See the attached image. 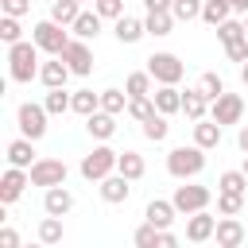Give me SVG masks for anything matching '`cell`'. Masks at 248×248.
Wrapping results in <instances>:
<instances>
[{
    "instance_id": "1",
    "label": "cell",
    "mask_w": 248,
    "mask_h": 248,
    "mask_svg": "<svg viewBox=\"0 0 248 248\" xmlns=\"http://www.w3.org/2000/svg\"><path fill=\"white\" fill-rule=\"evenodd\" d=\"M8 62H12V81H31V78H39V43L31 39V43H12L8 46Z\"/></svg>"
},
{
    "instance_id": "2",
    "label": "cell",
    "mask_w": 248,
    "mask_h": 248,
    "mask_svg": "<svg viewBox=\"0 0 248 248\" xmlns=\"http://www.w3.org/2000/svg\"><path fill=\"white\" fill-rule=\"evenodd\" d=\"M167 170L174 174V178H198L202 170H205V147H198V143H190V147H174L170 155H167Z\"/></svg>"
},
{
    "instance_id": "3",
    "label": "cell",
    "mask_w": 248,
    "mask_h": 248,
    "mask_svg": "<svg viewBox=\"0 0 248 248\" xmlns=\"http://www.w3.org/2000/svg\"><path fill=\"white\" fill-rule=\"evenodd\" d=\"M116 159H120V151H112V147H93L89 155H81V178H89V182H101V178H108L112 170H116Z\"/></svg>"
},
{
    "instance_id": "4",
    "label": "cell",
    "mask_w": 248,
    "mask_h": 248,
    "mask_svg": "<svg viewBox=\"0 0 248 248\" xmlns=\"http://www.w3.org/2000/svg\"><path fill=\"white\" fill-rule=\"evenodd\" d=\"M147 74H151L159 85H178V81H182V74H186V66L178 62V54L159 50V54H151V58H147Z\"/></svg>"
},
{
    "instance_id": "5",
    "label": "cell",
    "mask_w": 248,
    "mask_h": 248,
    "mask_svg": "<svg viewBox=\"0 0 248 248\" xmlns=\"http://www.w3.org/2000/svg\"><path fill=\"white\" fill-rule=\"evenodd\" d=\"M66 163L62 159H50V155H43V159H35L31 163V186H43V190H50V186H66Z\"/></svg>"
},
{
    "instance_id": "6",
    "label": "cell",
    "mask_w": 248,
    "mask_h": 248,
    "mask_svg": "<svg viewBox=\"0 0 248 248\" xmlns=\"http://www.w3.org/2000/svg\"><path fill=\"white\" fill-rule=\"evenodd\" d=\"M31 39H35V43H39V50H46V54H62V50H66V43H70L66 27H62V23H54V19L35 23V27H31Z\"/></svg>"
},
{
    "instance_id": "7",
    "label": "cell",
    "mask_w": 248,
    "mask_h": 248,
    "mask_svg": "<svg viewBox=\"0 0 248 248\" xmlns=\"http://www.w3.org/2000/svg\"><path fill=\"white\" fill-rule=\"evenodd\" d=\"M46 105H35V101H23L19 105V112H16V120H19V132L27 136V140H43L46 136Z\"/></svg>"
},
{
    "instance_id": "8",
    "label": "cell",
    "mask_w": 248,
    "mask_h": 248,
    "mask_svg": "<svg viewBox=\"0 0 248 248\" xmlns=\"http://www.w3.org/2000/svg\"><path fill=\"white\" fill-rule=\"evenodd\" d=\"M209 186H194V182H186V186H174V194H170V202H174V209L178 213H198V209H205L209 205Z\"/></svg>"
},
{
    "instance_id": "9",
    "label": "cell",
    "mask_w": 248,
    "mask_h": 248,
    "mask_svg": "<svg viewBox=\"0 0 248 248\" xmlns=\"http://www.w3.org/2000/svg\"><path fill=\"white\" fill-rule=\"evenodd\" d=\"M209 116H213L217 124H240V116H244L240 93H221V97L209 105Z\"/></svg>"
},
{
    "instance_id": "10",
    "label": "cell",
    "mask_w": 248,
    "mask_h": 248,
    "mask_svg": "<svg viewBox=\"0 0 248 248\" xmlns=\"http://www.w3.org/2000/svg\"><path fill=\"white\" fill-rule=\"evenodd\" d=\"M62 58H66V66H70L78 78L93 74V50L85 46V39H70V43H66V50H62Z\"/></svg>"
},
{
    "instance_id": "11",
    "label": "cell",
    "mask_w": 248,
    "mask_h": 248,
    "mask_svg": "<svg viewBox=\"0 0 248 248\" xmlns=\"http://www.w3.org/2000/svg\"><path fill=\"white\" fill-rule=\"evenodd\" d=\"M31 182V170H23V167H12L8 163V170H4V178H0V205H12L19 194H23V186Z\"/></svg>"
},
{
    "instance_id": "12",
    "label": "cell",
    "mask_w": 248,
    "mask_h": 248,
    "mask_svg": "<svg viewBox=\"0 0 248 248\" xmlns=\"http://www.w3.org/2000/svg\"><path fill=\"white\" fill-rule=\"evenodd\" d=\"M128 194H132V178H128V174L112 170L108 178H101V198H105L108 205H120V202H128Z\"/></svg>"
},
{
    "instance_id": "13",
    "label": "cell",
    "mask_w": 248,
    "mask_h": 248,
    "mask_svg": "<svg viewBox=\"0 0 248 248\" xmlns=\"http://www.w3.org/2000/svg\"><path fill=\"white\" fill-rule=\"evenodd\" d=\"M213 232H217V217H213V213H205V209L190 213V221H186V240H194V244H205Z\"/></svg>"
},
{
    "instance_id": "14",
    "label": "cell",
    "mask_w": 248,
    "mask_h": 248,
    "mask_svg": "<svg viewBox=\"0 0 248 248\" xmlns=\"http://www.w3.org/2000/svg\"><path fill=\"white\" fill-rule=\"evenodd\" d=\"M74 70L66 66V58L62 54H54V62H43L39 66V81L46 85V89H58V85H66V78H70Z\"/></svg>"
},
{
    "instance_id": "15",
    "label": "cell",
    "mask_w": 248,
    "mask_h": 248,
    "mask_svg": "<svg viewBox=\"0 0 248 248\" xmlns=\"http://www.w3.org/2000/svg\"><path fill=\"white\" fill-rule=\"evenodd\" d=\"M221 128H225V124H217L213 116L194 120V143H198V147H205V151H209V147H217V143H221Z\"/></svg>"
},
{
    "instance_id": "16",
    "label": "cell",
    "mask_w": 248,
    "mask_h": 248,
    "mask_svg": "<svg viewBox=\"0 0 248 248\" xmlns=\"http://www.w3.org/2000/svg\"><path fill=\"white\" fill-rule=\"evenodd\" d=\"M43 209L54 213V217H66V213L74 209V194H70L66 186H50V190L43 194Z\"/></svg>"
},
{
    "instance_id": "17",
    "label": "cell",
    "mask_w": 248,
    "mask_h": 248,
    "mask_svg": "<svg viewBox=\"0 0 248 248\" xmlns=\"http://www.w3.org/2000/svg\"><path fill=\"white\" fill-rule=\"evenodd\" d=\"M213 236H217V244H221V248H240V244H244V225H240L236 217H221Z\"/></svg>"
},
{
    "instance_id": "18",
    "label": "cell",
    "mask_w": 248,
    "mask_h": 248,
    "mask_svg": "<svg viewBox=\"0 0 248 248\" xmlns=\"http://www.w3.org/2000/svg\"><path fill=\"white\" fill-rule=\"evenodd\" d=\"M8 163H12V167L31 170V163H35V140H27V136L12 140V143H8Z\"/></svg>"
},
{
    "instance_id": "19",
    "label": "cell",
    "mask_w": 248,
    "mask_h": 248,
    "mask_svg": "<svg viewBox=\"0 0 248 248\" xmlns=\"http://www.w3.org/2000/svg\"><path fill=\"white\" fill-rule=\"evenodd\" d=\"M151 101H155V108L159 112H182V89L178 85H159L155 93H151Z\"/></svg>"
},
{
    "instance_id": "20",
    "label": "cell",
    "mask_w": 248,
    "mask_h": 248,
    "mask_svg": "<svg viewBox=\"0 0 248 248\" xmlns=\"http://www.w3.org/2000/svg\"><path fill=\"white\" fill-rule=\"evenodd\" d=\"M85 128H89V136H93V140H108V136L116 132V116H112V112H105V108H97V112H89V116H85Z\"/></svg>"
},
{
    "instance_id": "21",
    "label": "cell",
    "mask_w": 248,
    "mask_h": 248,
    "mask_svg": "<svg viewBox=\"0 0 248 248\" xmlns=\"http://www.w3.org/2000/svg\"><path fill=\"white\" fill-rule=\"evenodd\" d=\"M174 202H163V198H151L147 202V209H143V217L151 221V225H159V229H170V221H174Z\"/></svg>"
},
{
    "instance_id": "22",
    "label": "cell",
    "mask_w": 248,
    "mask_h": 248,
    "mask_svg": "<svg viewBox=\"0 0 248 248\" xmlns=\"http://www.w3.org/2000/svg\"><path fill=\"white\" fill-rule=\"evenodd\" d=\"M112 31H116V39H120V43H140V39L147 35V23H143V19H136V16H120Z\"/></svg>"
},
{
    "instance_id": "23",
    "label": "cell",
    "mask_w": 248,
    "mask_h": 248,
    "mask_svg": "<svg viewBox=\"0 0 248 248\" xmlns=\"http://www.w3.org/2000/svg\"><path fill=\"white\" fill-rule=\"evenodd\" d=\"M81 16V0H50V19L62 27H74V19Z\"/></svg>"
},
{
    "instance_id": "24",
    "label": "cell",
    "mask_w": 248,
    "mask_h": 248,
    "mask_svg": "<svg viewBox=\"0 0 248 248\" xmlns=\"http://www.w3.org/2000/svg\"><path fill=\"white\" fill-rule=\"evenodd\" d=\"M70 31H74L78 39H97V35H101V12H97V8H93V12H81Z\"/></svg>"
},
{
    "instance_id": "25",
    "label": "cell",
    "mask_w": 248,
    "mask_h": 248,
    "mask_svg": "<svg viewBox=\"0 0 248 248\" xmlns=\"http://www.w3.org/2000/svg\"><path fill=\"white\" fill-rule=\"evenodd\" d=\"M205 105H209V97L202 93V85H198V89H186V93H182V112H186L190 120H202V116H205Z\"/></svg>"
},
{
    "instance_id": "26",
    "label": "cell",
    "mask_w": 248,
    "mask_h": 248,
    "mask_svg": "<svg viewBox=\"0 0 248 248\" xmlns=\"http://www.w3.org/2000/svg\"><path fill=\"white\" fill-rule=\"evenodd\" d=\"M43 105H46V112H50V116H62V112H70V108H74V93H66V85H58V89H50V93H46V101H43Z\"/></svg>"
},
{
    "instance_id": "27",
    "label": "cell",
    "mask_w": 248,
    "mask_h": 248,
    "mask_svg": "<svg viewBox=\"0 0 248 248\" xmlns=\"http://www.w3.org/2000/svg\"><path fill=\"white\" fill-rule=\"evenodd\" d=\"M167 132H170V124H167V112H159V108H155V112L143 120V136H147L151 143H163V140H167Z\"/></svg>"
},
{
    "instance_id": "28",
    "label": "cell",
    "mask_w": 248,
    "mask_h": 248,
    "mask_svg": "<svg viewBox=\"0 0 248 248\" xmlns=\"http://www.w3.org/2000/svg\"><path fill=\"white\" fill-rule=\"evenodd\" d=\"M116 170H120V174H128V178L136 182V178H143V170H147V167H143V155H140V151H120Z\"/></svg>"
},
{
    "instance_id": "29",
    "label": "cell",
    "mask_w": 248,
    "mask_h": 248,
    "mask_svg": "<svg viewBox=\"0 0 248 248\" xmlns=\"http://www.w3.org/2000/svg\"><path fill=\"white\" fill-rule=\"evenodd\" d=\"M229 16H232V4H229V0H205V4H202V19H205L209 27L225 23Z\"/></svg>"
},
{
    "instance_id": "30",
    "label": "cell",
    "mask_w": 248,
    "mask_h": 248,
    "mask_svg": "<svg viewBox=\"0 0 248 248\" xmlns=\"http://www.w3.org/2000/svg\"><path fill=\"white\" fill-rule=\"evenodd\" d=\"M151 81H155V78H151L147 70H136V74H128L124 93H128V97H147V93H151Z\"/></svg>"
},
{
    "instance_id": "31",
    "label": "cell",
    "mask_w": 248,
    "mask_h": 248,
    "mask_svg": "<svg viewBox=\"0 0 248 248\" xmlns=\"http://www.w3.org/2000/svg\"><path fill=\"white\" fill-rule=\"evenodd\" d=\"M101 108L112 112V116L128 112V93H124V89H101Z\"/></svg>"
},
{
    "instance_id": "32",
    "label": "cell",
    "mask_w": 248,
    "mask_h": 248,
    "mask_svg": "<svg viewBox=\"0 0 248 248\" xmlns=\"http://www.w3.org/2000/svg\"><path fill=\"white\" fill-rule=\"evenodd\" d=\"M244 209V194H232V190H217V213L221 217H236Z\"/></svg>"
},
{
    "instance_id": "33",
    "label": "cell",
    "mask_w": 248,
    "mask_h": 248,
    "mask_svg": "<svg viewBox=\"0 0 248 248\" xmlns=\"http://www.w3.org/2000/svg\"><path fill=\"white\" fill-rule=\"evenodd\" d=\"M147 35H170L174 27V12H147Z\"/></svg>"
},
{
    "instance_id": "34",
    "label": "cell",
    "mask_w": 248,
    "mask_h": 248,
    "mask_svg": "<svg viewBox=\"0 0 248 248\" xmlns=\"http://www.w3.org/2000/svg\"><path fill=\"white\" fill-rule=\"evenodd\" d=\"M202 4H205V0H174L170 12H174L178 23H190V19H202Z\"/></svg>"
},
{
    "instance_id": "35",
    "label": "cell",
    "mask_w": 248,
    "mask_h": 248,
    "mask_svg": "<svg viewBox=\"0 0 248 248\" xmlns=\"http://www.w3.org/2000/svg\"><path fill=\"white\" fill-rule=\"evenodd\" d=\"M97 108H101V93H93V89L74 93V112H78V116H89V112H97Z\"/></svg>"
},
{
    "instance_id": "36",
    "label": "cell",
    "mask_w": 248,
    "mask_h": 248,
    "mask_svg": "<svg viewBox=\"0 0 248 248\" xmlns=\"http://www.w3.org/2000/svg\"><path fill=\"white\" fill-rule=\"evenodd\" d=\"M39 240H43V244H58V240H62V217L46 213L43 225H39Z\"/></svg>"
},
{
    "instance_id": "37",
    "label": "cell",
    "mask_w": 248,
    "mask_h": 248,
    "mask_svg": "<svg viewBox=\"0 0 248 248\" xmlns=\"http://www.w3.org/2000/svg\"><path fill=\"white\" fill-rule=\"evenodd\" d=\"M151 112H155V101H151V93H147V97H128V116H132V120H140V124H143Z\"/></svg>"
},
{
    "instance_id": "38",
    "label": "cell",
    "mask_w": 248,
    "mask_h": 248,
    "mask_svg": "<svg viewBox=\"0 0 248 248\" xmlns=\"http://www.w3.org/2000/svg\"><path fill=\"white\" fill-rule=\"evenodd\" d=\"M217 190H232V194H244L248 190V174L244 170H225L217 178Z\"/></svg>"
},
{
    "instance_id": "39",
    "label": "cell",
    "mask_w": 248,
    "mask_h": 248,
    "mask_svg": "<svg viewBox=\"0 0 248 248\" xmlns=\"http://www.w3.org/2000/svg\"><path fill=\"white\" fill-rule=\"evenodd\" d=\"M248 31H244V23H236V19H225V23H217V39L229 46V43H236V39H244Z\"/></svg>"
},
{
    "instance_id": "40",
    "label": "cell",
    "mask_w": 248,
    "mask_h": 248,
    "mask_svg": "<svg viewBox=\"0 0 248 248\" xmlns=\"http://www.w3.org/2000/svg\"><path fill=\"white\" fill-rule=\"evenodd\" d=\"M140 248H159V225H151V221H143L140 229H136V236H132Z\"/></svg>"
},
{
    "instance_id": "41",
    "label": "cell",
    "mask_w": 248,
    "mask_h": 248,
    "mask_svg": "<svg viewBox=\"0 0 248 248\" xmlns=\"http://www.w3.org/2000/svg\"><path fill=\"white\" fill-rule=\"evenodd\" d=\"M19 35H23V27H19V16H4V19H0V39L12 46V43H19Z\"/></svg>"
},
{
    "instance_id": "42",
    "label": "cell",
    "mask_w": 248,
    "mask_h": 248,
    "mask_svg": "<svg viewBox=\"0 0 248 248\" xmlns=\"http://www.w3.org/2000/svg\"><path fill=\"white\" fill-rule=\"evenodd\" d=\"M198 85H202V93H205L209 101H217V97L225 93V81H221L217 74H202V81H198Z\"/></svg>"
},
{
    "instance_id": "43",
    "label": "cell",
    "mask_w": 248,
    "mask_h": 248,
    "mask_svg": "<svg viewBox=\"0 0 248 248\" xmlns=\"http://www.w3.org/2000/svg\"><path fill=\"white\" fill-rule=\"evenodd\" d=\"M93 8L101 12V19H120L124 16V0H93Z\"/></svg>"
},
{
    "instance_id": "44",
    "label": "cell",
    "mask_w": 248,
    "mask_h": 248,
    "mask_svg": "<svg viewBox=\"0 0 248 248\" xmlns=\"http://www.w3.org/2000/svg\"><path fill=\"white\" fill-rule=\"evenodd\" d=\"M225 54H229L232 62H244V58H248V35H244V39H236V43H229V46H225Z\"/></svg>"
},
{
    "instance_id": "45",
    "label": "cell",
    "mask_w": 248,
    "mask_h": 248,
    "mask_svg": "<svg viewBox=\"0 0 248 248\" xmlns=\"http://www.w3.org/2000/svg\"><path fill=\"white\" fill-rule=\"evenodd\" d=\"M4 4V16H23L31 8V0H0Z\"/></svg>"
},
{
    "instance_id": "46",
    "label": "cell",
    "mask_w": 248,
    "mask_h": 248,
    "mask_svg": "<svg viewBox=\"0 0 248 248\" xmlns=\"http://www.w3.org/2000/svg\"><path fill=\"white\" fill-rule=\"evenodd\" d=\"M0 248H19V236H16V229H0Z\"/></svg>"
},
{
    "instance_id": "47",
    "label": "cell",
    "mask_w": 248,
    "mask_h": 248,
    "mask_svg": "<svg viewBox=\"0 0 248 248\" xmlns=\"http://www.w3.org/2000/svg\"><path fill=\"white\" fill-rule=\"evenodd\" d=\"M174 244H178V236L170 229H159V248H174Z\"/></svg>"
},
{
    "instance_id": "48",
    "label": "cell",
    "mask_w": 248,
    "mask_h": 248,
    "mask_svg": "<svg viewBox=\"0 0 248 248\" xmlns=\"http://www.w3.org/2000/svg\"><path fill=\"white\" fill-rule=\"evenodd\" d=\"M170 4H174V0H143L147 12H170Z\"/></svg>"
},
{
    "instance_id": "49",
    "label": "cell",
    "mask_w": 248,
    "mask_h": 248,
    "mask_svg": "<svg viewBox=\"0 0 248 248\" xmlns=\"http://www.w3.org/2000/svg\"><path fill=\"white\" fill-rule=\"evenodd\" d=\"M236 143H240V151H244V155H248V124H244V128H240V136H236Z\"/></svg>"
},
{
    "instance_id": "50",
    "label": "cell",
    "mask_w": 248,
    "mask_h": 248,
    "mask_svg": "<svg viewBox=\"0 0 248 248\" xmlns=\"http://www.w3.org/2000/svg\"><path fill=\"white\" fill-rule=\"evenodd\" d=\"M229 4H232V12H244L248 16V0H229Z\"/></svg>"
},
{
    "instance_id": "51",
    "label": "cell",
    "mask_w": 248,
    "mask_h": 248,
    "mask_svg": "<svg viewBox=\"0 0 248 248\" xmlns=\"http://www.w3.org/2000/svg\"><path fill=\"white\" fill-rule=\"evenodd\" d=\"M240 81H244V89H248V58L240 62Z\"/></svg>"
},
{
    "instance_id": "52",
    "label": "cell",
    "mask_w": 248,
    "mask_h": 248,
    "mask_svg": "<svg viewBox=\"0 0 248 248\" xmlns=\"http://www.w3.org/2000/svg\"><path fill=\"white\" fill-rule=\"evenodd\" d=\"M240 170H244V174H248V155H244V167H240Z\"/></svg>"
},
{
    "instance_id": "53",
    "label": "cell",
    "mask_w": 248,
    "mask_h": 248,
    "mask_svg": "<svg viewBox=\"0 0 248 248\" xmlns=\"http://www.w3.org/2000/svg\"><path fill=\"white\" fill-rule=\"evenodd\" d=\"M244 31H248V19H244Z\"/></svg>"
},
{
    "instance_id": "54",
    "label": "cell",
    "mask_w": 248,
    "mask_h": 248,
    "mask_svg": "<svg viewBox=\"0 0 248 248\" xmlns=\"http://www.w3.org/2000/svg\"><path fill=\"white\" fill-rule=\"evenodd\" d=\"M81 4H89V0H81Z\"/></svg>"
}]
</instances>
